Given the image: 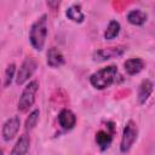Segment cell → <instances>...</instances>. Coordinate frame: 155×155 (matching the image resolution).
<instances>
[{
	"label": "cell",
	"mask_w": 155,
	"mask_h": 155,
	"mask_svg": "<svg viewBox=\"0 0 155 155\" xmlns=\"http://www.w3.org/2000/svg\"><path fill=\"white\" fill-rule=\"evenodd\" d=\"M47 38V16L42 15L39 19H36L29 30V41L33 48L36 51H41L45 46V41Z\"/></svg>",
	"instance_id": "cell-1"
},
{
	"label": "cell",
	"mask_w": 155,
	"mask_h": 155,
	"mask_svg": "<svg viewBox=\"0 0 155 155\" xmlns=\"http://www.w3.org/2000/svg\"><path fill=\"white\" fill-rule=\"evenodd\" d=\"M117 76V67L116 65H108L93 73L90 76L91 85L97 90H104L111 86L116 81Z\"/></svg>",
	"instance_id": "cell-2"
},
{
	"label": "cell",
	"mask_w": 155,
	"mask_h": 155,
	"mask_svg": "<svg viewBox=\"0 0 155 155\" xmlns=\"http://www.w3.org/2000/svg\"><path fill=\"white\" fill-rule=\"evenodd\" d=\"M38 88H39V82L36 80L30 81L24 87V90L22 91V94L19 97L18 104H17V109L21 113H27L29 110V108L34 104V102H35V94L38 92Z\"/></svg>",
	"instance_id": "cell-3"
},
{
	"label": "cell",
	"mask_w": 155,
	"mask_h": 155,
	"mask_svg": "<svg viewBox=\"0 0 155 155\" xmlns=\"http://www.w3.org/2000/svg\"><path fill=\"white\" fill-rule=\"evenodd\" d=\"M137 136H138L137 125L132 120H130L125 125L124 131H122V137H121V143H120V151L122 154H126L130 151L133 143L137 140Z\"/></svg>",
	"instance_id": "cell-4"
},
{
	"label": "cell",
	"mask_w": 155,
	"mask_h": 155,
	"mask_svg": "<svg viewBox=\"0 0 155 155\" xmlns=\"http://www.w3.org/2000/svg\"><path fill=\"white\" fill-rule=\"evenodd\" d=\"M38 68V62L35 58L33 57H28L23 61V63L21 64L18 73H17V78H16V84L17 85H23L25 81L29 80V78H31V75L35 73Z\"/></svg>",
	"instance_id": "cell-5"
},
{
	"label": "cell",
	"mask_w": 155,
	"mask_h": 155,
	"mask_svg": "<svg viewBox=\"0 0 155 155\" xmlns=\"http://www.w3.org/2000/svg\"><path fill=\"white\" fill-rule=\"evenodd\" d=\"M126 51V47L124 46H115V47H107V48H101L93 52V61L94 62H104L110 58H116L124 54Z\"/></svg>",
	"instance_id": "cell-6"
},
{
	"label": "cell",
	"mask_w": 155,
	"mask_h": 155,
	"mask_svg": "<svg viewBox=\"0 0 155 155\" xmlns=\"http://www.w3.org/2000/svg\"><path fill=\"white\" fill-rule=\"evenodd\" d=\"M19 126H21V120L18 116H12L8 120H6L1 130L2 139L5 142H10L11 139H13L19 130Z\"/></svg>",
	"instance_id": "cell-7"
},
{
	"label": "cell",
	"mask_w": 155,
	"mask_h": 155,
	"mask_svg": "<svg viewBox=\"0 0 155 155\" xmlns=\"http://www.w3.org/2000/svg\"><path fill=\"white\" fill-rule=\"evenodd\" d=\"M58 124L63 130L70 131L74 128V126L76 124V116L71 110L62 109L58 114Z\"/></svg>",
	"instance_id": "cell-8"
},
{
	"label": "cell",
	"mask_w": 155,
	"mask_h": 155,
	"mask_svg": "<svg viewBox=\"0 0 155 155\" xmlns=\"http://www.w3.org/2000/svg\"><path fill=\"white\" fill-rule=\"evenodd\" d=\"M153 90H154V84L149 79L143 80L140 82V85L138 87V92H137L138 103L139 104H144L148 101V98L150 97V94L153 93Z\"/></svg>",
	"instance_id": "cell-9"
},
{
	"label": "cell",
	"mask_w": 155,
	"mask_h": 155,
	"mask_svg": "<svg viewBox=\"0 0 155 155\" xmlns=\"http://www.w3.org/2000/svg\"><path fill=\"white\" fill-rule=\"evenodd\" d=\"M65 63L63 53L57 47H51L47 51V65L51 68H58Z\"/></svg>",
	"instance_id": "cell-10"
},
{
	"label": "cell",
	"mask_w": 155,
	"mask_h": 155,
	"mask_svg": "<svg viewBox=\"0 0 155 155\" xmlns=\"http://www.w3.org/2000/svg\"><path fill=\"white\" fill-rule=\"evenodd\" d=\"M145 67V63L142 58H130L124 63V68L125 71L128 75H136L138 73H140Z\"/></svg>",
	"instance_id": "cell-11"
},
{
	"label": "cell",
	"mask_w": 155,
	"mask_h": 155,
	"mask_svg": "<svg viewBox=\"0 0 155 155\" xmlns=\"http://www.w3.org/2000/svg\"><path fill=\"white\" fill-rule=\"evenodd\" d=\"M29 145H30V139L28 134H22L19 137V139L16 142V144L13 145L10 155H25L29 150Z\"/></svg>",
	"instance_id": "cell-12"
},
{
	"label": "cell",
	"mask_w": 155,
	"mask_h": 155,
	"mask_svg": "<svg viewBox=\"0 0 155 155\" xmlns=\"http://www.w3.org/2000/svg\"><path fill=\"white\" fill-rule=\"evenodd\" d=\"M111 142H113V136L109 132L101 130L96 133V143H97V145L99 147L101 150L108 149L110 147Z\"/></svg>",
	"instance_id": "cell-13"
},
{
	"label": "cell",
	"mask_w": 155,
	"mask_h": 155,
	"mask_svg": "<svg viewBox=\"0 0 155 155\" xmlns=\"http://www.w3.org/2000/svg\"><path fill=\"white\" fill-rule=\"evenodd\" d=\"M147 18H148L147 13L140 10H132L127 13V21L133 25H143Z\"/></svg>",
	"instance_id": "cell-14"
},
{
	"label": "cell",
	"mask_w": 155,
	"mask_h": 155,
	"mask_svg": "<svg viewBox=\"0 0 155 155\" xmlns=\"http://www.w3.org/2000/svg\"><path fill=\"white\" fill-rule=\"evenodd\" d=\"M65 15L70 21H73L75 23H82L85 19V15L82 13L80 5H71L70 7L67 8Z\"/></svg>",
	"instance_id": "cell-15"
},
{
	"label": "cell",
	"mask_w": 155,
	"mask_h": 155,
	"mask_svg": "<svg viewBox=\"0 0 155 155\" xmlns=\"http://www.w3.org/2000/svg\"><path fill=\"white\" fill-rule=\"evenodd\" d=\"M120 29H121V27H120V23L117 21H114V19L110 21L105 31H104V39L105 40H111L114 38H116L120 33Z\"/></svg>",
	"instance_id": "cell-16"
},
{
	"label": "cell",
	"mask_w": 155,
	"mask_h": 155,
	"mask_svg": "<svg viewBox=\"0 0 155 155\" xmlns=\"http://www.w3.org/2000/svg\"><path fill=\"white\" fill-rule=\"evenodd\" d=\"M39 115H40V113H39L38 109L33 110V111L29 114V116H28L27 120H25V125H24V127H25L27 131H30V130H33V128L36 126V124H38V121H39Z\"/></svg>",
	"instance_id": "cell-17"
},
{
	"label": "cell",
	"mask_w": 155,
	"mask_h": 155,
	"mask_svg": "<svg viewBox=\"0 0 155 155\" xmlns=\"http://www.w3.org/2000/svg\"><path fill=\"white\" fill-rule=\"evenodd\" d=\"M15 73H16V65L13 63H11L10 65H7L6 70H5V76H4V87H7L11 85L13 78H15Z\"/></svg>",
	"instance_id": "cell-18"
},
{
	"label": "cell",
	"mask_w": 155,
	"mask_h": 155,
	"mask_svg": "<svg viewBox=\"0 0 155 155\" xmlns=\"http://www.w3.org/2000/svg\"><path fill=\"white\" fill-rule=\"evenodd\" d=\"M59 1H47V6H50V7H52L53 10L56 8V7H58L59 6Z\"/></svg>",
	"instance_id": "cell-19"
}]
</instances>
